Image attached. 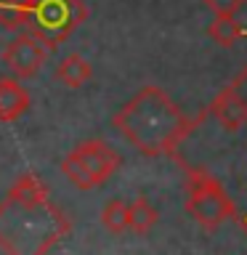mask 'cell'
Returning <instances> with one entry per match:
<instances>
[{
	"label": "cell",
	"instance_id": "cell-7",
	"mask_svg": "<svg viewBox=\"0 0 247 255\" xmlns=\"http://www.w3.org/2000/svg\"><path fill=\"white\" fill-rule=\"evenodd\" d=\"M210 112L215 120L223 125V130H239L247 123V101L242 99V93L237 91V85H229L213 99Z\"/></svg>",
	"mask_w": 247,
	"mask_h": 255
},
{
	"label": "cell",
	"instance_id": "cell-3",
	"mask_svg": "<svg viewBox=\"0 0 247 255\" xmlns=\"http://www.w3.org/2000/svg\"><path fill=\"white\" fill-rule=\"evenodd\" d=\"M88 19L83 0H0V21L24 27L51 48V53Z\"/></svg>",
	"mask_w": 247,
	"mask_h": 255
},
{
	"label": "cell",
	"instance_id": "cell-12",
	"mask_svg": "<svg viewBox=\"0 0 247 255\" xmlns=\"http://www.w3.org/2000/svg\"><path fill=\"white\" fill-rule=\"evenodd\" d=\"M101 223L109 234H123V231H127V202L125 199H109L101 210Z\"/></svg>",
	"mask_w": 247,
	"mask_h": 255
},
{
	"label": "cell",
	"instance_id": "cell-5",
	"mask_svg": "<svg viewBox=\"0 0 247 255\" xmlns=\"http://www.w3.org/2000/svg\"><path fill=\"white\" fill-rule=\"evenodd\" d=\"M186 213L199 226L218 229L223 221L234 215V202L210 173L197 167V170H189L186 178Z\"/></svg>",
	"mask_w": 247,
	"mask_h": 255
},
{
	"label": "cell",
	"instance_id": "cell-4",
	"mask_svg": "<svg viewBox=\"0 0 247 255\" xmlns=\"http://www.w3.org/2000/svg\"><path fill=\"white\" fill-rule=\"evenodd\" d=\"M120 165H123V159L107 141L88 138L72 146V151L61 159V173L67 175L72 186L88 191L107 183L117 173Z\"/></svg>",
	"mask_w": 247,
	"mask_h": 255
},
{
	"label": "cell",
	"instance_id": "cell-13",
	"mask_svg": "<svg viewBox=\"0 0 247 255\" xmlns=\"http://www.w3.org/2000/svg\"><path fill=\"white\" fill-rule=\"evenodd\" d=\"M245 3L247 0H205V5L215 16H237L245 8Z\"/></svg>",
	"mask_w": 247,
	"mask_h": 255
},
{
	"label": "cell",
	"instance_id": "cell-1",
	"mask_svg": "<svg viewBox=\"0 0 247 255\" xmlns=\"http://www.w3.org/2000/svg\"><path fill=\"white\" fill-rule=\"evenodd\" d=\"M69 229V218L35 173H21L0 202V250L5 253H48Z\"/></svg>",
	"mask_w": 247,
	"mask_h": 255
},
{
	"label": "cell",
	"instance_id": "cell-2",
	"mask_svg": "<svg viewBox=\"0 0 247 255\" xmlns=\"http://www.w3.org/2000/svg\"><path fill=\"white\" fill-rule=\"evenodd\" d=\"M112 128L143 157H167L181 146L194 123L159 85H143L115 112Z\"/></svg>",
	"mask_w": 247,
	"mask_h": 255
},
{
	"label": "cell",
	"instance_id": "cell-6",
	"mask_svg": "<svg viewBox=\"0 0 247 255\" xmlns=\"http://www.w3.org/2000/svg\"><path fill=\"white\" fill-rule=\"evenodd\" d=\"M51 48H48L40 37H35L32 32H21L16 35L11 43L3 48V64L13 72L19 80H32L40 75V69L45 67Z\"/></svg>",
	"mask_w": 247,
	"mask_h": 255
},
{
	"label": "cell",
	"instance_id": "cell-10",
	"mask_svg": "<svg viewBox=\"0 0 247 255\" xmlns=\"http://www.w3.org/2000/svg\"><path fill=\"white\" fill-rule=\"evenodd\" d=\"M157 221H159L157 207L143 194L135 197L133 202L127 205V231H133V234H149Z\"/></svg>",
	"mask_w": 247,
	"mask_h": 255
},
{
	"label": "cell",
	"instance_id": "cell-8",
	"mask_svg": "<svg viewBox=\"0 0 247 255\" xmlns=\"http://www.w3.org/2000/svg\"><path fill=\"white\" fill-rule=\"evenodd\" d=\"M29 93L19 80L3 77L0 80V123H16L29 112Z\"/></svg>",
	"mask_w": 247,
	"mask_h": 255
},
{
	"label": "cell",
	"instance_id": "cell-11",
	"mask_svg": "<svg viewBox=\"0 0 247 255\" xmlns=\"http://www.w3.org/2000/svg\"><path fill=\"white\" fill-rule=\"evenodd\" d=\"M207 35H210L218 45L231 48L239 37H242V24H239L234 16H215L210 21V27H207Z\"/></svg>",
	"mask_w": 247,
	"mask_h": 255
},
{
	"label": "cell",
	"instance_id": "cell-9",
	"mask_svg": "<svg viewBox=\"0 0 247 255\" xmlns=\"http://www.w3.org/2000/svg\"><path fill=\"white\" fill-rule=\"evenodd\" d=\"M91 77H93L91 61L80 53H67L56 67V80L67 88H83L85 83H91Z\"/></svg>",
	"mask_w": 247,
	"mask_h": 255
}]
</instances>
